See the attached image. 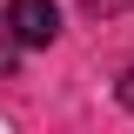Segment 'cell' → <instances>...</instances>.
Segmentation results:
<instances>
[{
	"label": "cell",
	"instance_id": "cell-1",
	"mask_svg": "<svg viewBox=\"0 0 134 134\" xmlns=\"http://www.w3.org/2000/svg\"><path fill=\"white\" fill-rule=\"evenodd\" d=\"M0 20L14 34V47H54V40H60V7H54V0H7Z\"/></svg>",
	"mask_w": 134,
	"mask_h": 134
},
{
	"label": "cell",
	"instance_id": "cell-2",
	"mask_svg": "<svg viewBox=\"0 0 134 134\" xmlns=\"http://www.w3.org/2000/svg\"><path fill=\"white\" fill-rule=\"evenodd\" d=\"M14 54L20 47H14V34H7V20H0V74H14Z\"/></svg>",
	"mask_w": 134,
	"mask_h": 134
},
{
	"label": "cell",
	"instance_id": "cell-3",
	"mask_svg": "<svg viewBox=\"0 0 134 134\" xmlns=\"http://www.w3.org/2000/svg\"><path fill=\"white\" fill-rule=\"evenodd\" d=\"M121 100H127V107H134V67H127V74H121Z\"/></svg>",
	"mask_w": 134,
	"mask_h": 134
},
{
	"label": "cell",
	"instance_id": "cell-4",
	"mask_svg": "<svg viewBox=\"0 0 134 134\" xmlns=\"http://www.w3.org/2000/svg\"><path fill=\"white\" fill-rule=\"evenodd\" d=\"M87 7H94V14H114V7H127V0H87Z\"/></svg>",
	"mask_w": 134,
	"mask_h": 134
}]
</instances>
